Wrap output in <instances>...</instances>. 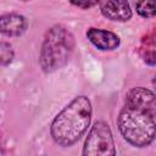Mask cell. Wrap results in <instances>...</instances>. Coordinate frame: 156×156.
Returning a JSON list of instances; mask_svg holds the SVG:
<instances>
[{"label": "cell", "mask_w": 156, "mask_h": 156, "mask_svg": "<svg viewBox=\"0 0 156 156\" xmlns=\"http://www.w3.org/2000/svg\"><path fill=\"white\" fill-rule=\"evenodd\" d=\"M0 56H1V65L6 66L10 63L13 58V50L10 44L7 43H1L0 44Z\"/></svg>", "instance_id": "8fae6325"}, {"label": "cell", "mask_w": 156, "mask_h": 156, "mask_svg": "<svg viewBox=\"0 0 156 156\" xmlns=\"http://www.w3.org/2000/svg\"><path fill=\"white\" fill-rule=\"evenodd\" d=\"M74 49V37L63 26L51 27L45 37L39 55V65L45 73L55 72L68 62Z\"/></svg>", "instance_id": "7a4b0ae2"}, {"label": "cell", "mask_w": 156, "mask_h": 156, "mask_svg": "<svg viewBox=\"0 0 156 156\" xmlns=\"http://www.w3.org/2000/svg\"><path fill=\"white\" fill-rule=\"evenodd\" d=\"M91 104L87 96L73 99L52 121L51 136L60 146H71L87 132L91 119Z\"/></svg>", "instance_id": "6da1fadb"}, {"label": "cell", "mask_w": 156, "mask_h": 156, "mask_svg": "<svg viewBox=\"0 0 156 156\" xmlns=\"http://www.w3.org/2000/svg\"><path fill=\"white\" fill-rule=\"evenodd\" d=\"M117 124L122 136L130 145L136 147L150 145L156 136L155 118L149 113L127 105L119 112Z\"/></svg>", "instance_id": "3957f363"}, {"label": "cell", "mask_w": 156, "mask_h": 156, "mask_svg": "<svg viewBox=\"0 0 156 156\" xmlns=\"http://www.w3.org/2000/svg\"><path fill=\"white\" fill-rule=\"evenodd\" d=\"M126 105L156 118V95L146 88L136 87L130 89L126 95Z\"/></svg>", "instance_id": "5b68a950"}, {"label": "cell", "mask_w": 156, "mask_h": 156, "mask_svg": "<svg viewBox=\"0 0 156 156\" xmlns=\"http://www.w3.org/2000/svg\"><path fill=\"white\" fill-rule=\"evenodd\" d=\"M116 154L112 132L107 123L96 122L84 143L83 155L85 156H112Z\"/></svg>", "instance_id": "277c9868"}, {"label": "cell", "mask_w": 156, "mask_h": 156, "mask_svg": "<svg viewBox=\"0 0 156 156\" xmlns=\"http://www.w3.org/2000/svg\"><path fill=\"white\" fill-rule=\"evenodd\" d=\"M87 38L89 41L102 51H111L119 46V37L113 32L100 29V28H89L87 32Z\"/></svg>", "instance_id": "52a82bcc"}, {"label": "cell", "mask_w": 156, "mask_h": 156, "mask_svg": "<svg viewBox=\"0 0 156 156\" xmlns=\"http://www.w3.org/2000/svg\"><path fill=\"white\" fill-rule=\"evenodd\" d=\"M135 7L138 15L144 18L156 17V0H139Z\"/></svg>", "instance_id": "9c48e42d"}, {"label": "cell", "mask_w": 156, "mask_h": 156, "mask_svg": "<svg viewBox=\"0 0 156 156\" xmlns=\"http://www.w3.org/2000/svg\"><path fill=\"white\" fill-rule=\"evenodd\" d=\"M69 2L79 9H90V7H94L95 5L99 4V0H69Z\"/></svg>", "instance_id": "7c38bea8"}, {"label": "cell", "mask_w": 156, "mask_h": 156, "mask_svg": "<svg viewBox=\"0 0 156 156\" xmlns=\"http://www.w3.org/2000/svg\"><path fill=\"white\" fill-rule=\"evenodd\" d=\"M143 58L147 65H156V39L146 41V46L143 49Z\"/></svg>", "instance_id": "30bf717a"}, {"label": "cell", "mask_w": 156, "mask_h": 156, "mask_svg": "<svg viewBox=\"0 0 156 156\" xmlns=\"http://www.w3.org/2000/svg\"><path fill=\"white\" fill-rule=\"evenodd\" d=\"M154 87L156 88V76H155V78H154Z\"/></svg>", "instance_id": "4fadbf2b"}, {"label": "cell", "mask_w": 156, "mask_h": 156, "mask_svg": "<svg viewBox=\"0 0 156 156\" xmlns=\"http://www.w3.org/2000/svg\"><path fill=\"white\" fill-rule=\"evenodd\" d=\"M28 27L27 20L17 13H7L4 15L0 20V29L1 33L7 37H18Z\"/></svg>", "instance_id": "ba28073f"}, {"label": "cell", "mask_w": 156, "mask_h": 156, "mask_svg": "<svg viewBox=\"0 0 156 156\" xmlns=\"http://www.w3.org/2000/svg\"><path fill=\"white\" fill-rule=\"evenodd\" d=\"M100 10L106 18L116 22H124L132 17L128 0H102Z\"/></svg>", "instance_id": "8992f818"}, {"label": "cell", "mask_w": 156, "mask_h": 156, "mask_svg": "<svg viewBox=\"0 0 156 156\" xmlns=\"http://www.w3.org/2000/svg\"><path fill=\"white\" fill-rule=\"evenodd\" d=\"M23 1H28V0H23Z\"/></svg>", "instance_id": "5bb4252c"}]
</instances>
